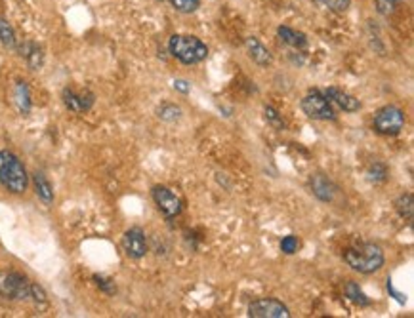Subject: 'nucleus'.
<instances>
[{
    "instance_id": "423d86ee",
    "label": "nucleus",
    "mask_w": 414,
    "mask_h": 318,
    "mask_svg": "<svg viewBox=\"0 0 414 318\" xmlns=\"http://www.w3.org/2000/svg\"><path fill=\"white\" fill-rule=\"evenodd\" d=\"M302 111L313 120H336L333 103L321 92H311L302 99Z\"/></svg>"
},
{
    "instance_id": "cd10ccee",
    "label": "nucleus",
    "mask_w": 414,
    "mask_h": 318,
    "mask_svg": "<svg viewBox=\"0 0 414 318\" xmlns=\"http://www.w3.org/2000/svg\"><path fill=\"white\" fill-rule=\"evenodd\" d=\"M298 248H300V240H298L294 235H288V237H285L281 240V252H283V254L286 255L296 254Z\"/></svg>"
},
{
    "instance_id": "7ed1b4c3",
    "label": "nucleus",
    "mask_w": 414,
    "mask_h": 318,
    "mask_svg": "<svg viewBox=\"0 0 414 318\" xmlns=\"http://www.w3.org/2000/svg\"><path fill=\"white\" fill-rule=\"evenodd\" d=\"M168 52L183 65H197L208 58V46L201 39L191 35L170 36Z\"/></svg>"
},
{
    "instance_id": "7c9ffc66",
    "label": "nucleus",
    "mask_w": 414,
    "mask_h": 318,
    "mask_svg": "<svg viewBox=\"0 0 414 318\" xmlns=\"http://www.w3.org/2000/svg\"><path fill=\"white\" fill-rule=\"evenodd\" d=\"M174 88L181 93H189V90H191V84H189L187 81H174Z\"/></svg>"
},
{
    "instance_id": "2eb2a0df",
    "label": "nucleus",
    "mask_w": 414,
    "mask_h": 318,
    "mask_svg": "<svg viewBox=\"0 0 414 318\" xmlns=\"http://www.w3.org/2000/svg\"><path fill=\"white\" fill-rule=\"evenodd\" d=\"M14 103L18 107V111L21 115H29L31 107H33V101H31V92L27 82L18 81L16 86H14Z\"/></svg>"
},
{
    "instance_id": "9d476101",
    "label": "nucleus",
    "mask_w": 414,
    "mask_h": 318,
    "mask_svg": "<svg viewBox=\"0 0 414 318\" xmlns=\"http://www.w3.org/2000/svg\"><path fill=\"white\" fill-rule=\"evenodd\" d=\"M64 105L73 113H88L94 107L96 96L92 92H75L71 88H65L61 92Z\"/></svg>"
},
{
    "instance_id": "6ab92c4d",
    "label": "nucleus",
    "mask_w": 414,
    "mask_h": 318,
    "mask_svg": "<svg viewBox=\"0 0 414 318\" xmlns=\"http://www.w3.org/2000/svg\"><path fill=\"white\" fill-rule=\"evenodd\" d=\"M395 210H397V214L401 215L403 220H408V221L413 220V214H414L413 195H410V193H407V195H401V197L397 198Z\"/></svg>"
},
{
    "instance_id": "5701e85b",
    "label": "nucleus",
    "mask_w": 414,
    "mask_h": 318,
    "mask_svg": "<svg viewBox=\"0 0 414 318\" xmlns=\"http://www.w3.org/2000/svg\"><path fill=\"white\" fill-rule=\"evenodd\" d=\"M166 2L180 14H193L201 6V0H166Z\"/></svg>"
},
{
    "instance_id": "c756f323",
    "label": "nucleus",
    "mask_w": 414,
    "mask_h": 318,
    "mask_svg": "<svg viewBox=\"0 0 414 318\" xmlns=\"http://www.w3.org/2000/svg\"><path fill=\"white\" fill-rule=\"evenodd\" d=\"M385 288H388V292H390L391 297H395L397 303H401V305H405V303H407V295L401 294V292H397V289L393 288V282H391V278H388V284H385Z\"/></svg>"
},
{
    "instance_id": "f3484780",
    "label": "nucleus",
    "mask_w": 414,
    "mask_h": 318,
    "mask_svg": "<svg viewBox=\"0 0 414 318\" xmlns=\"http://www.w3.org/2000/svg\"><path fill=\"white\" fill-rule=\"evenodd\" d=\"M33 185H35L36 197L41 198L46 206H50V204L54 202V187L52 183L48 181L46 175L42 174V172H36V174L33 175Z\"/></svg>"
},
{
    "instance_id": "20e7f679",
    "label": "nucleus",
    "mask_w": 414,
    "mask_h": 318,
    "mask_svg": "<svg viewBox=\"0 0 414 318\" xmlns=\"http://www.w3.org/2000/svg\"><path fill=\"white\" fill-rule=\"evenodd\" d=\"M405 128V113L395 105H385L374 115V130L382 135H397Z\"/></svg>"
},
{
    "instance_id": "412c9836",
    "label": "nucleus",
    "mask_w": 414,
    "mask_h": 318,
    "mask_svg": "<svg viewBox=\"0 0 414 318\" xmlns=\"http://www.w3.org/2000/svg\"><path fill=\"white\" fill-rule=\"evenodd\" d=\"M388 175H390V170L388 166L382 163H374L370 168L367 170V178L370 183H384L388 180Z\"/></svg>"
},
{
    "instance_id": "9b49d317",
    "label": "nucleus",
    "mask_w": 414,
    "mask_h": 318,
    "mask_svg": "<svg viewBox=\"0 0 414 318\" xmlns=\"http://www.w3.org/2000/svg\"><path fill=\"white\" fill-rule=\"evenodd\" d=\"M309 187H311V193H313L321 202H334L336 197H338V187L334 185V181L328 180L325 174L311 175Z\"/></svg>"
},
{
    "instance_id": "f257e3e1",
    "label": "nucleus",
    "mask_w": 414,
    "mask_h": 318,
    "mask_svg": "<svg viewBox=\"0 0 414 318\" xmlns=\"http://www.w3.org/2000/svg\"><path fill=\"white\" fill-rule=\"evenodd\" d=\"M0 185L12 195H24L29 187L24 163L10 150H0Z\"/></svg>"
},
{
    "instance_id": "dca6fc26",
    "label": "nucleus",
    "mask_w": 414,
    "mask_h": 318,
    "mask_svg": "<svg viewBox=\"0 0 414 318\" xmlns=\"http://www.w3.org/2000/svg\"><path fill=\"white\" fill-rule=\"evenodd\" d=\"M277 35L285 44H288L294 50H306L308 48V36L303 35V33H298V31L291 29V27H286V25H281L279 29H277Z\"/></svg>"
},
{
    "instance_id": "4468645a",
    "label": "nucleus",
    "mask_w": 414,
    "mask_h": 318,
    "mask_svg": "<svg viewBox=\"0 0 414 318\" xmlns=\"http://www.w3.org/2000/svg\"><path fill=\"white\" fill-rule=\"evenodd\" d=\"M18 50L19 53L24 56L31 69L33 71L41 69L42 63H44V53H42V48L39 46V44H35V42H25V44H21Z\"/></svg>"
},
{
    "instance_id": "ddd939ff",
    "label": "nucleus",
    "mask_w": 414,
    "mask_h": 318,
    "mask_svg": "<svg viewBox=\"0 0 414 318\" xmlns=\"http://www.w3.org/2000/svg\"><path fill=\"white\" fill-rule=\"evenodd\" d=\"M245 46L246 52H248V58L256 65H260V67H269V65L273 63V56L268 50V46H263L256 36H246Z\"/></svg>"
},
{
    "instance_id": "6e6552de",
    "label": "nucleus",
    "mask_w": 414,
    "mask_h": 318,
    "mask_svg": "<svg viewBox=\"0 0 414 318\" xmlns=\"http://www.w3.org/2000/svg\"><path fill=\"white\" fill-rule=\"evenodd\" d=\"M248 314L254 318H288L291 317V311L281 301L263 297V299L252 301L251 305H248Z\"/></svg>"
},
{
    "instance_id": "0eeeda50",
    "label": "nucleus",
    "mask_w": 414,
    "mask_h": 318,
    "mask_svg": "<svg viewBox=\"0 0 414 318\" xmlns=\"http://www.w3.org/2000/svg\"><path fill=\"white\" fill-rule=\"evenodd\" d=\"M151 197L153 200H155V204H157V208L161 210L164 217H168V220L178 217V215L181 214V210H183L181 208L180 197H176L168 187L155 185L151 189Z\"/></svg>"
},
{
    "instance_id": "a878e982",
    "label": "nucleus",
    "mask_w": 414,
    "mask_h": 318,
    "mask_svg": "<svg viewBox=\"0 0 414 318\" xmlns=\"http://www.w3.org/2000/svg\"><path fill=\"white\" fill-rule=\"evenodd\" d=\"M374 4H376L378 14H382V16H391L397 8L401 6L403 0H374Z\"/></svg>"
},
{
    "instance_id": "f03ea898",
    "label": "nucleus",
    "mask_w": 414,
    "mask_h": 318,
    "mask_svg": "<svg viewBox=\"0 0 414 318\" xmlns=\"http://www.w3.org/2000/svg\"><path fill=\"white\" fill-rule=\"evenodd\" d=\"M344 261L361 275H373L384 267V252L378 244L365 242L344 252Z\"/></svg>"
},
{
    "instance_id": "bb28decb",
    "label": "nucleus",
    "mask_w": 414,
    "mask_h": 318,
    "mask_svg": "<svg viewBox=\"0 0 414 318\" xmlns=\"http://www.w3.org/2000/svg\"><path fill=\"white\" fill-rule=\"evenodd\" d=\"M92 280L96 282V286L104 292V294L113 295L115 292H117V286H115V282H113L111 278H104V277H99V275H94Z\"/></svg>"
},
{
    "instance_id": "39448f33",
    "label": "nucleus",
    "mask_w": 414,
    "mask_h": 318,
    "mask_svg": "<svg viewBox=\"0 0 414 318\" xmlns=\"http://www.w3.org/2000/svg\"><path fill=\"white\" fill-rule=\"evenodd\" d=\"M31 280L21 272H6L0 277V297L10 301L29 299Z\"/></svg>"
},
{
    "instance_id": "b1692460",
    "label": "nucleus",
    "mask_w": 414,
    "mask_h": 318,
    "mask_svg": "<svg viewBox=\"0 0 414 318\" xmlns=\"http://www.w3.org/2000/svg\"><path fill=\"white\" fill-rule=\"evenodd\" d=\"M157 113H158V118H161V120H166V122H174L181 116L180 107H178V105H172V103L161 105Z\"/></svg>"
},
{
    "instance_id": "a211bd4d",
    "label": "nucleus",
    "mask_w": 414,
    "mask_h": 318,
    "mask_svg": "<svg viewBox=\"0 0 414 318\" xmlns=\"http://www.w3.org/2000/svg\"><path fill=\"white\" fill-rule=\"evenodd\" d=\"M345 297H350V301H353L355 305L359 307H368L370 305V299H368V295L359 288V284L357 282H348L345 284Z\"/></svg>"
},
{
    "instance_id": "c85d7f7f",
    "label": "nucleus",
    "mask_w": 414,
    "mask_h": 318,
    "mask_svg": "<svg viewBox=\"0 0 414 318\" xmlns=\"http://www.w3.org/2000/svg\"><path fill=\"white\" fill-rule=\"evenodd\" d=\"M29 299L35 301L36 305H46L48 295H46V292H44V288H42V286H39V284H35V282H31Z\"/></svg>"
},
{
    "instance_id": "4be33fe9",
    "label": "nucleus",
    "mask_w": 414,
    "mask_h": 318,
    "mask_svg": "<svg viewBox=\"0 0 414 318\" xmlns=\"http://www.w3.org/2000/svg\"><path fill=\"white\" fill-rule=\"evenodd\" d=\"M317 6L325 8L328 12L344 14L351 6V0H313Z\"/></svg>"
},
{
    "instance_id": "aec40b11",
    "label": "nucleus",
    "mask_w": 414,
    "mask_h": 318,
    "mask_svg": "<svg viewBox=\"0 0 414 318\" xmlns=\"http://www.w3.org/2000/svg\"><path fill=\"white\" fill-rule=\"evenodd\" d=\"M0 42L6 48H18V39H16V31L6 19L0 18Z\"/></svg>"
},
{
    "instance_id": "f8f14e48",
    "label": "nucleus",
    "mask_w": 414,
    "mask_h": 318,
    "mask_svg": "<svg viewBox=\"0 0 414 318\" xmlns=\"http://www.w3.org/2000/svg\"><path fill=\"white\" fill-rule=\"evenodd\" d=\"M325 96L330 103H334L336 107H340L345 113H355V111L361 109V103H359V99L353 98L351 93L344 92V90H340V88H327L325 90Z\"/></svg>"
},
{
    "instance_id": "1a4fd4ad",
    "label": "nucleus",
    "mask_w": 414,
    "mask_h": 318,
    "mask_svg": "<svg viewBox=\"0 0 414 318\" xmlns=\"http://www.w3.org/2000/svg\"><path fill=\"white\" fill-rule=\"evenodd\" d=\"M123 250L126 252L130 260H141L147 254L146 232L138 229V227L128 229L123 237Z\"/></svg>"
},
{
    "instance_id": "393cba45",
    "label": "nucleus",
    "mask_w": 414,
    "mask_h": 318,
    "mask_svg": "<svg viewBox=\"0 0 414 318\" xmlns=\"http://www.w3.org/2000/svg\"><path fill=\"white\" fill-rule=\"evenodd\" d=\"M263 113H266V120H268V124L271 128H275V130H285L286 128V122L283 120V116L279 115V111L273 109V107H266L263 109Z\"/></svg>"
}]
</instances>
